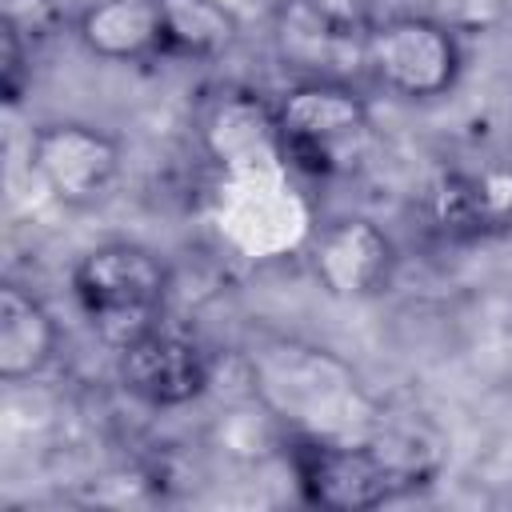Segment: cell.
I'll return each instance as SVG.
<instances>
[{
    "label": "cell",
    "instance_id": "cell-9",
    "mask_svg": "<svg viewBox=\"0 0 512 512\" xmlns=\"http://www.w3.org/2000/svg\"><path fill=\"white\" fill-rule=\"evenodd\" d=\"M60 352V324L48 312V304L20 288H0V380L20 384L40 376Z\"/></svg>",
    "mask_w": 512,
    "mask_h": 512
},
{
    "label": "cell",
    "instance_id": "cell-8",
    "mask_svg": "<svg viewBox=\"0 0 512 512\" xmlns=\"http://www.w3.org/2000/svg\"><path fill=\"white\" fill-rule=\"evenodd\" d=\"M432 228L448 240H484L512 232V164L440 172L428 192Z\"/></svg>",
    "mask_w": 512,
    "mask_h": 512
},
{
    "label": "cell",
    "instance_id": "cell-1",
    "mask_svg": "<svg viewBox=\"0 0 512 512\" xmlns=\"http://www.w3.org/2000/svg\"><path fill=\"white\" fill-rule=\"evenodd\" d=\"M288 464L308 504L368 512L428 484L440 472V448L416 428H388L368 440L296 436L288 444Z\"/></svg>",
    "mask_w": 512,
    "mask_h": 512
},
{
    "label": "cell",
    "instance_id": "cell-4",
    "mask_svg": "<svg viewBox=\"0 0 512 512\" xmlns=\"http://www.w3.org/2000/svg\"><path fill=\"white\" fill-rule=\"evenodd\" d=\"M272 124L284 160L308 176H332L340 148L368 128V100L336 76H304L280 92Z\"/></svg>",
    "mask_w": 512,
    "mask_h": 512
},
{
    "label": "cell",
    "instance_id": "cell-13",
    "mask_svg": "<svg viewBox=\"0 0 512 512\" xmlns=\"http://www.w3.org/2000/svg\"><path fill=\"white\" fill-rule=\"evenodd\" d=\"M316 12H324L328 20L344 24V28H364V8L368 0H308Z\"/></svg>",
    "mask_w": 512,
    "mask_h": 512
},
{
    "label": "cell",
    "instance_id": "cell-2",
    "mask_svg": "<svg viewBox=\"0 0 512 512\" xmlns=\"http://www.w3.org/2000/svg\"><path fill=\"white\" fill-rule=\"evenodd\" d=\"M72 296L100 344L112 352L160 328L168 300V264L132 240L88 248L72 268Z\"/></svg>",
    "mask_w": 512,
    "mask_h": 512
},
{
    "label": "cell",
    "instance_id": "cell-6",
    "mask_svg": "<svg viewBox=\"0 0 512 512\" xmlns=\"http://www.w3.org/2000/svg\"><path fill=\"white\" fill-rule=\"evenodd\" d=\"M308 264L332 300H368L388 288L396 272V244L372 216L344 212L312 236Z\"/></svg>",
    "mask_w": 512,
    "mask_h": 512
},
{
    "label": "cell",
    "instance_id": "cell-3",
    "mask_svg": "<svg viewBox=\"0 0 512 512\" xmlns=\"http://www.w3.org/2000/svg\"><path fill=\"white\" fill-rule=\"evenodd\" d=\"M364 68L388 96L428 104L456 88L464 52L452 24L420 12H400L364 28Z\"/></svg>",
    "mask_w": 512,
    "mask_h": 512
},
{
    "label": "cell",
    "instance_id": "cell-7",
    "mask_svg": "<svg viewBox=\"0 0 512 512\" xmlns=\"http://www.w3.org/2000/svg\"><path fill=\"white\" fill-rule=\"evenodd\" d=\"M120 388L148 408H184L212 384V356L164 324L116 352Z\"/></svg>",
    "mask_w": 512,
    "mask_h": 512
},
{
    "label": "cell",
    "instance_id": "cell-5",
    "mask_svg": "<svg viewBox=\"0 0 512 512\" xmlns=\"http://www.w3.org/2000/svg\"><path fill=\"white\" fill-rule=\"evenodd\" d=\"M32 172L68 208H88L108 196L120 172V144L84 120H48L28 144Z\"/></svg>",
    "mask_w": 512,
    "mask_h": 512
},
{
    "label": "cell",
    "instance_id": "cell-10",
    "mask_svg": "<svg viewBox=\"0 0 512 512\" xmlns=\"http://www.w3.org/2000/svg\"><path fill=\"white\" fill-rule=\"evenodd\" d=\"M76 40L112 64H136L160 52L156 0H92L76 16Z\"/></svg>",
    "mask_w": 512,
    "mask_h": 512
},
{
    "label": "cell",
    "instance_id": "cell-11",
    "mask_svg": "<svg viewBox=\"0 0 512 512\" xmlns=\"http://www.w3.org/2000/svg\"><path fill=\"white\" fill-rule=\"evenodd\" d=\"M160 52L184 60H216L240 40V20L224 0H156Z\"/></svg>",
    "mask_w": 512,
    "mask_h": 512
},
{
    "label": "cell",
    "instance_id": "cell-12",
    "mask_svg": "<svg viewBox=\"0 0 512 512\" xmlns=\"http://www.w3.org/2000/svg\"><path fill=\"white\" fill-rule=\"evenodd\" d=\"M0 80H4V100L16 104L20 88H24V32L16 24H8V20H4V68H0Z\"/></svg>",
    "mask_w": 512,
    "mask_h": 512
}]
</instances>
